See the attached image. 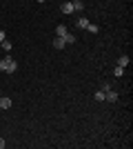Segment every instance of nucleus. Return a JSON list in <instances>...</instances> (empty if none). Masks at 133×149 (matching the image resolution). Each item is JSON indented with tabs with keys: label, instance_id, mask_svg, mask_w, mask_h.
I'll return each instance as SVG.
<instances>
[{
	"label": "nucleus",
	"instance_id": "f257e3e1",
	"mask_svg": "<svg viewBox=\"0 0 133 149\" xmlns=\"http://www.w3.org/2000/svg\"><path fill=\"white\" fill-rule=\"evenodd\" d=\"M16 69H18V62L13 60V58L9 56V54H7V56L2 58V60H0V71H5V74H13Z\"/></svg>",
	"mask_w": 133,
	"mask_h": 149
},
{
	"label": "nucleus",
	"instance_id": "f03ea898",
	"mask_svg": "<svg viewBox=\"0 0 133 149\" xmlns=\"http://www.w3.org/2000/svg\"><path fill=\"white\" fill-rule=\"evenodd\" d=\"M102 89H104V100H109V102H115V100H118V93L111 87H102Z\"/></svg>",
	"mask_w": 133,
	"mask_h": 149
},
{
	"label": "nucleus",
	"instance_id": "7ed1b4c3",
	"mask_svg": "<svg viewBox=\"0 0 133 149\" xmlns=\"http://www.w3.org/2000/svg\"><path fill=\"white\" fill-rule=\"evenodd\" d=\"M9 107H11V98H7V96L0 93V111H5V109H9Z\"/></svg>",
	"mask_w": 133,
	"mask_h": 149
},
{
	"label": "nucleus",
	"instance_id": "20e7f679",
	"mask_svg": "<svg viewBox=\"0 0 133 149\" xmlns=\"http://www.w3.org/2000/svg\"><path fill=\"white\" fill-rule=\"evenodd\" d=\"M60 11L69 16V13H73V5H71V2H62V5H60Z\"/></svg>",
	"mask_w": 133,
	"mask_h": 149
},
{
	"label": "nucleus",
	"instance_id": "39448f33",
	"mask_svg": "<svg viewBox=\"0 0 133 149\" xmlns=\"http://www.w3.org/2000/svg\"><path fill=\"white\" fill-rule=\"evenodd\" d=\"M129 62H131V58H129V56H120V58H118V65H120V67H124V69L129 67Z\"/></svg>",
	"mask_w": 133,
	"mask_h": 149
},
{
	"label": "nucleus",
	"instance_id": "423d86ee",
	"mask_svg": "<svg viewBox=\"0 0 133 149\" xmlns=\"http://www.w3.org/2000/svg\"><path fill=\"white\" fill-rule=\"evenodd\" d=\"M71 5H73V11H82V9H84L82 0H71Z\"/></svg>",
	"mask_w": 133,
	"mask_h": 149
},
{
	"label": "nucleus",
	"instance_id": "0eeeda50",
	"mask_svg": "<svg viewBox=\"0 0 133 149\" xmlns=\"http://www.w3.org/2000/svg\"><path fill=\"white\" fill-rule=\"evenodd\" d=\"M53 47H56V49H64V47H67V42H64L62 38H58V36H56V40H53Z\"/></svg>",
	"mask_w": 133,
	"mask_h": 149
},
{
	"label": "nucleus",
	"instance_id": "6e6552de",
	"mask_svg": "<svg viewBox=\"0 0 133 149\" xmlns=\"http://www.w3.org/2000/svg\"><path fill=\"white\" fill-rule=\"evenodd\" d=\"M67 31H69V29H67L64 25H58V27H56V36H58V38H62L64 33H67Z\"/></svg>",
	"mask_w": 133,
	"mask_h": 149
},
{
	"label": "nucleus",
	"instance_id": "1a4fd4ad",
	"mask_svg": "<svg viewBox=\"0 0 133 149\" xmlns=\"http://www.w3.org/2000/svg\"><path fill=\"white\" fill-rule=\"evenodd\" d=\"M62 40H64V42H67V45H73V42H76V36H71L69 31H67V33H64V36H62Z\"/></svg>",
	"mask_w": 133,
	"mask_h": 149
},
{
	"label": "nucleus",
	"instance_id": "9d476101",
	"mask_svg": "<svg viewBox=\"0 0 133 149\" xmlns=\"http://www.w3.org/2000/svg\"><path fill=\"white\" fill-rule=\"evenodd\" d=\"M95 100H98V102H104V89H98V91H95V96H93Z\"/></svg>",
	"mask_w": 133,
	"mask_h": 149
},
{
	"label": "nucleus",
	"instance_id": "9b49d317",
	"mask_svg": "<svg viewBox=\"0 0 133 149\" xmlns=\"http://www.w3.org/2000/svg\"><path fill=\"white\" fill-rule=\"evenodd\" d=\"M78 27H80V29H87V27H89V20L87 18H78Z\"/></svg>",
	"mask_w": 133,
	"mask_h": 149
},
{
	"label": "nucleus",
	"instance_id": "f8f14e48",
	"mask_svg": "<svg viewBox=\"0 0 133 149\" xmlns=\"http://www.w3.org/2000/svg\"><path fill=\"white\" fill-rule=\"evenodd\" d=\"M0 47H2V49H5V51H11V42H9L7 38H5V40H2V42H0Z\"/></svg>",
	"mask_w": 133,
	"mask_h": 149
},
{
	"label": "nucleus",
	"instance_id": "ddd939ff",
	"mask_svg": "<svg viewBox=\"0 0 133 149\" xmlns=\"http://www.w3.org/2000/svg\"><path fill=\"white\" fill-rule=\"evenodd\" d=\"M113 74H115V76H122V74H124V67H120V65H115Z\"/></svg>",
	"mask_w": 133,
	"mask_h": 149
},
{
	"label": "nucleus",
	"instance_id": "4468645a",
	"mask_svg": "<svg viewBox=\"0 0 133 149\" xmlns=\"http://www.w3.org/2000/svg\"><path fill=\"white\" fill-rule=\"evenodd\" d=\"M87 31H91V33H98V25H91V22H89Z\"/></svg>",
	"mask_w": 133,
	"mask_h": 149
},
{
	"label": "nucleus",
	"instance_id": "2eb2a0df",
	"mask_svg": "<svg viewBox=\"0 0 133 149\" xmlns=\"http://www.w3.org/2000/svg\"><path fill=\"white\" fill-rule=\"evenodd\" d=\"M5 40V29H0V42Z\"/></svg>",
	"mask_w": 133,
	"mask_h": 149
},
{
	"label": "nucleus",
	"instance_id": "dca6fc26",
	"mask_svg": "<svg viewBox=\"0 0 133 149\" xmlns=\"http://www.w3.org/2000/svg\"><path fill=\"white\" fill-rule=\"evenodd\" d=\"M2 147H5V140H2V138H0V149H2Z\"/></svg>",
	"mask_w": 133,
	"mask_h": 149
},
{
	"label": "nucleus",
	"instance_id": "f3484780",
	"mask_svg": "<svg viewBox=\"0 0 133 149\" xmlns=\"http://www.w3.org/2000/svg\"><path fill=\"white\" fill-rule=\"evenodd\" d=\"M38 2H47V0H38Z\"/></svg>",
	"mask_w": 133,
	"mask_h": 149
}]
</instances>
